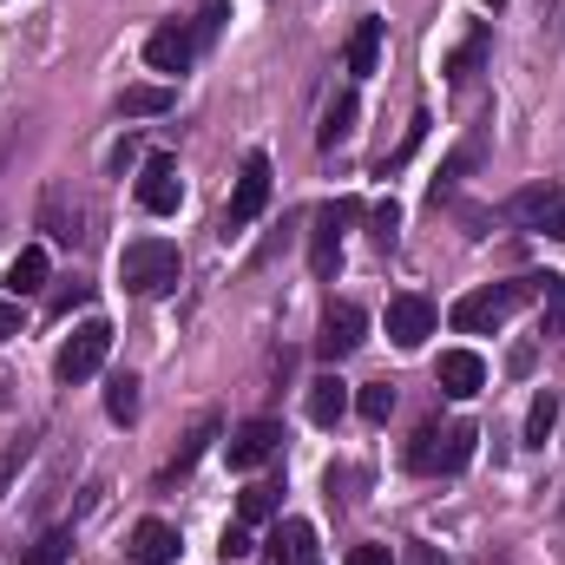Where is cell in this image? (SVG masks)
I'll return each instance as SVG.
<instances>
[{"instance_id": "cell-1", "label": "cell", "mask_w": 565, "mask_h": 565, "mask_svg": "<svg viewBox=\"0 0 565 565\" xmlns=\"http://www.w3.org/2000/svg\"><path fill=\"white\" fill-rule=\"evenodd\" d=\"M178 277H184V264H178V244H164V237H139L119 250V282L132 296H171Z\"/></svg>"}, {"instance_id": "cell-2", "label": "cell", "mask_w": 565, "mask_h": 565, "mask_svg": "<svg viewBox=\"0 0 565 565\" xmlns=\"http://www.w3.org/2000/svg\"><path fill=\"white\" fill-rule=\"evenodd\" d=\"M526 296H540V282L520 277V282H500V289H467L454 309H447V322L460 329V335H487V329H500Z\"/></svg>"}, {"instance_id": "cell-3", "label": "cell", "mask_w": 565, "mask_h": 565, "mask_svg": "<svg viewBox=\"0 0 565 565\" xmlns=\"http://www.w3.org/2000/svg\"><path fill=\"white\" fill-rule=\"evenodd\" d=\"M473 440H480V434L467 422H447V427L427 422L422 434L408 440V467H415V473H460V467L473 460Z\"/></svg>"}, {"instance_id": "cell-4", "label": "cell", "mask_w": 565, "mask_h": 565, "mask_svg": "<svg viewBox=\"0 0 565 565\" xmlns=\"http://www.w3.org/2000/svg\"><path fill=\"white\" fill-rule=\"evenodd\" d=\"M106 349H113V322H106V316H93V322H79V329L66 335V349H60L53 375L73 388V382H86V375H99V369H106Z\"/></svg>"}, {"instance_id": "cell-5", "label": "cell", "mask_w": 565, "mask_h": 565, "mask_svg": "<svg viewBox=\"0 0 565 565\" xmlns=\"http://www.w3.org/2000/svg\"><path fill=\"white\" fill-rule=\"evenodd\" d=\"M264 204H270V158H264V151H250V158H244V171H237V191H231L224 231L257 224V217H264Z\"/></svg>"}, {"instance_id": "cell-6", "label": "cell", "mask_w": 565, "mask_h": 565, "mask_svg": "<svg viewBox=\"0 0 565 565\" xmlns=\"http://www.w3.org/2000/svg\"><path fill=\"white\" fill-rule=\"evenodd\" d=\"M355 217H362L355 198H335V204L316 217V237H309V270H316V277H335V264H342V224H355Z\"/></svg>"}, {"instance_id": "cell-7", "label": "cell", "mask_w": 565, "mask_h": 565, "mask_svg": "<svg viewBox=\"0 0 565 565\" xmlns=\"http://www.w3.org/2000/svg\"><path fill=\"white\" fill-rule=\"evenodd\" d=\"M362 342H369V316H362L355 302H329V309H322L316 355H322V362H342V355H355Z\"/></svg>"}, {"instance_id": "cell-8", "label": "cell", "mask_w": 565, "mask_h": 565, "mask_svg": "<svg viewBox=\"0 0 565 565\" xmlns=\"http://www.w3.org/2000/svg\"><path fill=\"white\" fill-rule=\"evenodd\" d=\"M139 204L151 217H171L178 204H184V184H178V158L171 151H151L139 171Z\"/></svg>"}, {"instance_id": "cell-9", "label": "cell", "mask_w": 565, "mask_h": 565, "mask_svg": "<svg viewBox=\"0 0 565 565\" xmlns=\"http://www.w3.org/2000/svg\"><path fill=\"white\" fill-rule=\"evenodd\" d=\"M427 335H434V302L427 296H395L388 302V342L395 349H422Z\"/></svg>"}, {"instance_id": "cell-10", "label": "cell", "mask_w": 565, "mask_h": 565, "mask_svg": "<svg viewBox=\"0 0 565 565\" xmlns=\"http://www.w3.org/2000/svg\"><path fill=\"white\" fill-rule=\"evenodd\" d=\"M277 447H282V427L277 422H244L237 434H231V447H224V454H231V467H237V473H250V467H264Z\"/></svg>"}, {"instance_id": "cell-11", "label": "cell", "mask_w": 565, "mask_h": 565, "mask_svg": "<svg viewBox=\"0 0 565 565\" xmlns=\"http://www.w3.org/2000/svg\"><path fill=\"white\" fill-rule=\"evenodd\" d=\"M440 388H447L454 402H473V395L487 388V362H480L473 349H447V355H440Z\"/></svg>"}, {"instance_id": "cell-12", "label": "cell", "mask_w": 565, "mask_h": 565, "mask_svg": "<svg viewBox=\"0 0 565 565\" xmlns=\"http://www.w3.org/2000/svg\"><path fill=\"white\" fill-rule=\"evenodd\" d=\"M191 53H198V40H191L184 26H158V33L145 40V66H151V73H184Z\"/></svg>"}, {"instance_id": "cell-13", "label": "cell", "mask_w": 565, "mask_h": 565, "mask_svg": "<svg viewBox=\"0 0 565 565\" xmlns=\"http://www.w3.org/2000/svg\"><path fill=\"white\" fill-rule=\"evenodd\" d=\"M270 565H322L316 559V526L309 520H282L270 533Z\"/></svg>"}, {"instance_id": "cell-14", "label": "cell", "mask_w": 565, "mask_h": 565, "mask_svg": "<svg viewBox=\"0 0 565 565\" xmlns=\"http://www.w3.org/2000/svg\"><path fill=\"white\" fill-rule=\"evenodd\" d=\"M171 559H178V526L139 520L132 526V565H171Z\"/></svg>"}, {"instance_id": "cell-15", "label": "cell", "mask_w": 565, "mask_h": 565, "mask_svg": "<svg viewBox=\"0 0 565 565\" xmlns=\"http://www.w3.org/2000/svg\"><path fill=\"white\" fill-rule=\"evenodd\" d=\"M342 415H349V382H342V375H316V382H309V422L335 427Z\"/></svg>"}, {"instance_id": "cell-16", "label": "cell", "mask_w": 565, "mask_h": 565, "mask_svg": "<svg viewBox=\"0 0 565 565\" xmlns=\"http://www.w3.org/2000/svg\"><path fill=\"white\" fill-rule=\"evenodd\" d=\"M46 270H53V264H46V250H40V244H26V250L7 264V296H13V302H20V296H40V289H46Z\"/></svg>"}, {"instance_id": "cell-17", "label": "cell", "mask_w": 565, "mask_h": 565, "mask_svg": "<svg viewBox=\"0 0 565 565\" xmlns=\"http://www.w3.org/2000/svg\"><path fill=\"white\" fill-rule=\"evenodd\" d=\"M375 66H382V20L369 13V20H355V33H349V73L369 79Z\"/></svg>"}, {"instance_id": "cell-18", "label": "cell", "mask_w": 565, "mask_h": 565, "mask_svg": "<svg viewBox=\"0 0 565 565\" xmlns=\"http://www.w3.org/2000/svg\"><path fill=\"white\" fill-rule=\"evenodd\" d=\"M355 119H362V106H355V93H342V99L322 113V132H316V145H322V151L349 145V139H355Z\"/></svg>"}, {"instance_id": "cell-19", "label": "cell", "mask_w": 565, "mask_h": 565, "mask_svg": "<svg viewBox=\"0 0 565 565\" xmlns=\"http://www.w3.org/2000/svg\"><path fill=\"white\" fill-rule=\"evenodd\" d=\"M540 282V335H565V277H533Z\"/></svg>"}, {"instance_id": "cell-20", "label": "cell", "mask_w": 565, "mask_h": 565, "mask_svg": "<svg viewBox=\"0 0 565 565\" xmlns=\"http://www.w3.org/2000/svg\"><path fill=\"white\" fill-rule=\"evenodd\" d=\"M73 559V533L66 526H53V533H40L26 553H20V565H66Z\"/></svg>"}, {"instance_id": "cell-21", "label": "cell", "mask_w": 565, "mask_h": 565, "mask_svg": "<svg viewBox=\"0 0 565 565\" xmlns=\"http://www.w3.org/2000/svg\"><path fill=\"white\" fill-rule=\"evenodd\" d=\"M553 422H559V395H553V388H540V395H533V408H526V447H546Z\"/></svg>"}, {"instance_id": "cell-22", "label": "cell", "mask_w": 565, "mask_h": 565, "mask_svg": "<svg viewBox=\"0 0 565 565\" xmlns=\"http://www.w3.org/2000/svg\"><path fill=\"white\" fill-rule=\"evenodd\" d=\"M119 113H126V119H158V113H171V86H132V93L119 99Z\"/></svg>"}, {"instance_id": "cell-23", "label": "cell", "mask_w": 565, "mask_h": 565, "mask_svg": "<svg viewBox=\"0 0 565 565\" xmlns=\"http://www.w3.org/2000/svg\"><path fill=\"white\" fill-rule=\"evenodd\" d=\"M106 415L113 422H139V382L132 375H113L106 382Z\"/></svg>"}, {"instance_id": "cell-24", "label": "cell", "mask_w": 565, "mask_h": 565, "mask_svg": "<svg viewBox=\"0 0 565 565\" xmlns=\"http://www.w3.org/2000/svg\"><path fill=\"white\" fill-rule=\"evenodd\" d=\"M270 513H277V487H270V480L244 487V500H237V520H244V526H257V520H270Z\"/></svg>"}, {"instance_id": "cell-25", "label": "cell", "mask_w": 565, "mask_h": 565, "mask_svg": "<svg viewBox=\"0 0 565 565\" xmlns=\"http://www.w3.org/2000/svg\"><path fill=\"white\" fill-rule=\"evenodd\" d=\"M211 440H217V415H204V422L191 427V440L178 447V467H171V473H191V467H198V454H204Z\"/></svg>"}, {"instance_id": "cell-26", "label": "cell", "mask_w": 565, "mask_h": 565, "mask_svg": "<svg viewBox=\"0 0 565 565\" xmlns=\"http://www.w3.org/2000/svg\"><path fill=\"white\" fill-rule=\"evenodd\" d=\"M355 408H362V422H388V415H395V388H388V382H369V388L355 395Z\"/></svg>"}, {"instance_id": "cell-27", "label": "cell", "mask_w": 565, "mask_h": 565, "mask_svg": "<svg viewBox=\"0 0 565 565\" xmlns=\"http://www.w3.org/2000/svg\"><path fill=\"white\" fill-rule=\"evenodd\" d=\"M250 553H257V546H250V526H244V520H237V526H224V540H217V559H224V565H244Z\"/></svg>"}, {"instance_id": "cell-28", "label": "cell", "mask_w": 565, "mask_h": 565, "mask_svg": "<svg viewBox=\"0 0 565 565\" xmlns=\"http://www.w3.org/2000/svg\"><path fill=\"white\" fill-rule=\"evenodd\" d=\"M480 53H487V33H473V40H467V46H460V53H454V60H447V79H454V86H460V79H467V73H473V66H480Z\"/></svg>"}, {"instance_id": "cell-29", "label": "cell", "mask_w": 565, "mask_h": 565, "mask_svg": "<svg viewBox=\"0 0 565 565\" xmlns=\"http://www.w3.org/2000/svg\"><path fill=\"white\" fill-rule=\"evenodd\" d=\"M540 231H546V237H565V191L553 198V204H546V217H540Z\"/></svg>"}, {"instance_id": "cell-30", "label": "cell", "mask_w": 565, "mask_h": 565, "mask_svg": "<svg viewBox=\"0 0 565 565\" xmlns=\"http://www.w3.org/2000/svg\"><path fill=\"white\" fill-rule=\"evenodd\" d=\"M342 565H395V553H388V546H355Z\"/></svg>"}, {"instance_id": "cell-31", "label": "cell", "mask_w": 565, "mask_h": 565, "mask_svg": "<svg viewBox=\"0 0 565 565\" xmlns=\"http://www.w3.org/2000/svg\"><path fill=\"white\" fill-rule=\"evenodd\" d=\"M395 224H402V211H395V204H382V211H375V237L388 244V237H395Z\"/></svg>"}, {"instance_id": "cell-32", "label": "cell", "mask_w": 565, "mask_h": 565, "mask_svg": "<svg viewBox=\"0 0 565 565\" xmlns=\"http://www.w3.org/2000/svg\"><path fill=\"white\" fill-rule=\"evenodd\" d=\"M20 335V302H0V342H13Z\"/></svg>"}, {"instance_id": "cell-33", "label": "cell", "mask_w": 565, "mask_h": 565, "mask_svg": "<svg viewBox=\"0 0 565 565\" xmlns=\"http://www.w3.org/2000/svg\"><path fill=\"white\" fill-rule=\"evenodd\" d=\"M224 13H231V7H224V0H211V7H204V20H198V33H217V26H224Z\"/></svg>"}, {"instance_id": "cell-34", "label": "cell", "mask_w": 565, "mask_h": 565, "mask_svg": "<svg viewBox=\"0 0 565 565\" xmlns=\"http://www.w3.org/2000/svg\"><path fill=\"white\" fill-rule=\"evenodd\" d=\"M73 302H86V282H73V289H60V296H53V316H66Z\"/></svg>"}]
</instances>
